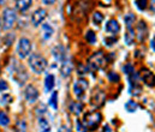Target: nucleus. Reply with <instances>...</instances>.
Returning <instances> with one entry per match:
<instances>
[{
  "label": "nucleus",
  "instance_id": "1",
  "mask_svg": "<svg viewBox=\"0 0 155 132\" xmlns=\"http://www.w3.org/2000/svg\"><path fill=\"white\" fill-rule=\"evenodd\" d=\"M8 71H10V75L12 77V79L19 85H24L25 82L28 81V73H27V70L24 69V66L22 64H18L15 59H12V63H11V66L8 67Z\"/></svg>",
  "mask_w": 155,
  "mask_h": 132
},
{
  "label": "nucleus",
  "instance_id": "2",
  "mask_svg": "<svg viewBox=\"0 0 155 132\" xmlns=\"http://www.w3.org/2000/svg\"><path fill=\"white\" fill-rule=\"evenodd\" d=\"M29 66L31 67V70L38 73V75H41L46 71L47 69V60L40 55V54H36V53H33L30 54L29 56Z\"/></svg>",
  "mask_w": 155,
  "mask_h": 132
},
{
  "label": "nucleus",
  "instance_id": "3",
  "mask_svg": "<svg viewBox=\"0 0 155 132\" xmlns=\"http://www.w3.org/2000/svg\"><path fill=\"white\" fill-rule=\"evenodd\" d=\"M100 123H101V114L96 111L87 113L83 118V121H82L85 130H90V131L96 130L97 126L100 125Z\"/></svg>",
  "mask_w": 155,
  "mask_h": 132
},
{
  "label": "nucleus",
  "instance_id": "4",
  "mask_svg": "<svg viewBox=\"0 0 155 132\" xmlns=\"http://www.w3.org/2000/svg\"><path fill=\"white\" fill-rule=\"evenodd\" d=\"M105 64H106V58H105L104 53L101 50H99V52L94 53L89 58V60L87 63V69L89 71H93L94 72V71H97V70L102 69L105 66Z\"/></svg>",
  "mask_w": 155,
  "mask_h": 132
},
{
  "label": "nucleus",
  "instance_id": "5",
  "mask_svg": "<svg viewBox=\"0 0 155 132\" xmlns=\"http://www.w3.org/2000/svg\"><path fill=\"white\" fill-rule=\"evenodd\" d=\"M16 19H17L16 11L13 8H10V7L5 8L4 12H2V23H4L2 28L5 30H8V29L13 28V25L16 23Z\"/></svg>",
  "mask_w": 155,
  "mask_h": 132
},
{
  "label": "nucleus",
  "instance_id": "6",
  "mask_svg": "<svg viewBox=\"0 0 155 132\" xmlns=\"http://www.w3.org/2000/svg\"><path fill=\"white\" fill-rule=\"evenodd\" d=\"M30 53H31V42L25 37L21 39L18 41V43H17V54H18V56L21 59H24V58L29 56Z\"/></svg>",
  "mask_w": 155,
  "mask_h": 132
},
{
  "label": "nucleus",
  "instance_id": "7",
  "mask_svg": "<svg viewBox=\"0 0 155 132\" xmlns=\"http://www.w3.org/2000/svg\"><path fill=\"white\" fill-rule=\"evenodd\" d=\"M52 55L53 58L55 59V61L63 64L65 60H68V53H66V48L61 44H58L55 46L53 49H52Z\"/></svg>",
  "mask_w": 155,
  "mask_h": 132
},
{
  "label": "nucleus",
  "instance_id": "8",
  "mask_svg": "<svg viewBox=\"0 0 155 132\" xmlns=\"http://www.w3.org/2000/svg\"><path fill=\"white\" fill-rule=\"evenodd\" d=\"M88 87H89V84H88V82L85 79H83V78L77 79L74 83V92H75V95L77 96L78 98H83Z\"/></svg>",
  "mask_w": 155,
  "mask_h": 132
},
{
  "label": "nucleus",
  "instance_id": "9",
  "mask_svg": "<svg viewBox=\"0 0 155 132\" xmlns=\"http://www.w3.org/2000/svg\"><path fill=\"white\" fill-rule=\"evenodd\" d=\"M138 75H135V72L132 75L129 76V82H130V94L131 95H140L141 91H142V88L138 83Z\"/></svg>",
  "mask_w": 155,
  "mask_h": 132
},
{
  "label": "nucleus",
  "instance_id": "10",
  "mask_svg": "<svg viewBox=\"0 0 155 132\" xmlns=\"http://www.w3.org/2000/svg\"><path fill=\"white\" fill-rule=\"evenodd\" d=\"M24 96H25V100L30 103H34L38 101L39 98V90L35 88L34 85H28L25 88V91H24Z\"/></svg>",
  "mask_w": 155,
  "mask_h": 132
},
{
  "label": "nucleus",
  "instance_id": "11",
  "mask_svg": "<svg viewBox=\"0 0 155 132\" xmlns=\"http://www.w3.org/2000/svg\"><path fill=\"white\" fill-rule=\"evenodd\" d=\"M46 17H47V11L45 8H38L31 14V22L35 27H39L40 24L46 19Z\"/></svg>",
  "mask_w": 155,
  "mask_h": 132
},
{
  "label": "nucleus",
  "instance_id": "12",
  "mask_svg": "<svg viewBox=\"0 0 155 132\" xmlns=\"http://www.w3.org/2000/svg\"><path fill=\"white\" fill-rule=\"evenodd\" d=\"M105 98H106V95L102 90H95L91 95V105L94 107H101L105 102Z\"/></svg>",
  "mask_w": 155,
  "mask_h": 132
},
{
  "label": "nucleus",
  "instance_id": "13",
  "mask_svg": "<svg viewBox=\"0 0 155 132\" xmlns=\"http://www.w3.org/2000/svg\"><path fill=\"white\" fill-rule=\"evenodd\" d=\"M141 77L143 79V82L148 85V87H154L155 85V76L153 72H150L149 70L144 69L141 71Z\"/></svg>",
  "mask_w": 155,
  "mask_h": 132
},
{
  "label": "nucleus",
  "instance_id": "14",
  "mask_svg": "<svg viewBox=\"0 0 155 132\" xmlns=\"http://www.w3.org/2000/svg\"><path fill=\"white\" fill-rule=\"evenodd\" d=\"M105 30L112 35H116L120 31V25L119 23L117 22L116 19H110L107 23H106V27H105Z\"/></svg>",
  "mask_w": 155,
  "mask_h": 132
},
{
  "label": "nucleus",
  "instance_id": "15",
  "mask_svg": "<svg viewBox=\"0 0 155 132\" xmlns=\"http://www.w3.org/2000/svg\"><path fill=\"white\" fill-rule=\"evenodd\" d=\"M137 33H138V40L141 42L143 40H146V37L148 35V28L144 22H140V24L137 25Z\"/></svg>",
  "mask_w": 155,
  "mask_h": 132
},
{
  "label": "nucleus",
  "instance_id": "16",
  "mask_svg": "<svg viewBox=\"0 0 155 132\" xmlns=\"http://www.w3.org/2000/svg\"><path fill=\"white\" fill-rule=\"evenodd\" d=\"M72 71V64L70 63V60H65L63 64H61V67H60V73L63 77H69L70 73Z\"/></svg>",
  "mask_w": 155,
  "mask_h": 132
},
{
  "label": "nucleus",
  "instance_id": "17",
  "mask_svg": "<svg viewBox=\"0 0 155 132\" xmlns=\"http://www.w3.org/2000/svg\"><path fill=\"white\" fill-rule=\"evenodd\" d=\"M54 84H55V78L53 75H47L46 76V79H45V89L47 92L52 91L54 88Z\"/></svg>",
  "mask_w": 155,
  "mask_h": 132
},
{
  "label": "nucleus",
  "instance_id": "18",
  "mask_svg": "<svg viewBox=\"0 0 155 132\" xmlns=\"http://www.w3.org/2000/svg\"><path fill=\"white\" fill-rule=\"evenodd\" d=\"M39 131L40 132H51V125L48 120L43 117L39 118Z\"/></svg>",
  "mask_w": 155,
  "mask_h": 132
},
{
  "label": "nucleus",
  "instance_id": "19",
  "mask_svg": "<svg viewBox=\"0 0 155 132\" xmlns=\"http://www.w3.org/2000/svg\"><path fill=\"white\" fill-rule=\"evenodd\" d=\"M42 31H43V39H45V40L51 39V37L53 36V34H54V29H53L52 25L48 24V23H46V24L42 25Z\"/></svg>",
  "mask_w": 155,
  "mask_h": 132
},
{
  "label": "nucleus",
  "instance_id": "20",
  "mask_svg": "<svg viewBox=\"0 0 155 132\" xmlns=\"http://www.w3.org/2000/svg\"><path fill=\"white\" fill-rule=\"evenodd\" d=\"M70 111H71V113L72 114H75V115H79L81 113H82V111H83V103L82 102H74V103H71V106H70Z\"/></svg>",
  "mask_w": 155,
  "mask_h": 132
},
{
  "label": "nucleus",
  "instance_id": "21",
  "mask_svg": "<svg viewBox=\"0 0 155 132\" xmlns=\"http://www.w3.org/2000/svg\"><path fill=\"white\" fill-rule=\"evenodd\" d=\"M134 42H135V30L134 29H127V31L125 34V43L127 46H131Z\"/></svg>",
  "mask_w": 155,
  "mask_h": 132
},
{
  "label": "nucleus",
  "instance_id": "22",
  "mask_svg": "<svg viewBox=\"0 0 155 132\" xmlns=\"http://www.w3.org/2000/svg\"><path fill=\"white\" fill-rule=\"evenodd\" d=\"M135 21H136V17H135V14H132V13H127V14L124 17V22H125L127 29H132V25H134Z\"/></svg>",
  "mask_w": 155,
  "mask_h": 132
},
{
  "label": "nucleus",
  "instance_id": "23",
  "mask_svg": "<svg viewBox=\"0 0 155 132\" xmlns=\"http://www.w3.org/2000/svg\"><path fill=\"white\" fill-rule=\"evenodd\" d=\"M16 4H17V8L21 12H25L31 6V1H23V0H21V1H17Z\"/></svg>",
  "mask_w": 155,
  "mask_h": 132
},
{
  "label": "nucleus",
  "instance_id": "24",
  "mask_svg": "<svg viewBox=\"0 0 155 132\" xmlns=\"http://www.w3.org/2000/svg\"><path fill=\"white\" fill-rule=\"evenodd\" d=\"M48 105L53 108V109H58V92L57 91H53L49 101H48Z\"/></svg>",
  "mask_w": 155,
  "mask_h": 132
},
{
  "label": "nucleus",
  "instance_id": "25",
  "mask_svg": "<svg viewBox=\"0 0 155 132\" xmlns=\"http://www.w3.org/2000/svg\"><path fill=\"white\" fill-rule=\"evenodd\" d=\"M137 108H138L137 102H135V101H132V100H130V101H127V102L125 103V109H126L129 113H134V112H136Z\"/></svg>",
  "mask_w": 155,
  "mask_h": 132
},
{
  "label": "nucleus",
  "instance_id": "26",
  "mask_svg": "<svg viewBox=\"0 0 155 132\" xmlns=\"http://www.w3.org/2000/svg\"><path fill=\"white\" fill-rule=\"evenodd\" d=\"M85 40L90 44L96 43V35H95V33H94L93 30L87 31V34H85Z\"/></svg>",
  "mask_w": 155,
  "mask_h": 132
},
{
  "label": "nucleus",
  "instance_id": "27",
  "mask_svg": "<svg viewBox=\"0 0 155 132\" xmlns=\"http://www.w3.org/2000/svg\"><path fill=\"white\" fill-rule=\"evenodd\" d=\"M10 124V118L5 112H0V125L1 126H7Z\"/></svg>",
  "mask_w": 155,
  "mask_h": 132
},
{
  "label": "nucleus",
  "instance_id": "28",
  "mask_svg": "<svg viewBox=\"0 0 155 132\" xmlns=\"http://www.w3.org/2000/svg\"><path fill=\"white\" fill-rule=\"evenodd\" d=\"M16 132H27V123L24 120H19L16 124Z\"/></svg>",
  "mask_w": 155,
  "mask_h": 132
},
{
  "label": "nucleus",
  "instance_id": "29",
  "mask_svg": "<svg viewBox=\"0 0 155 132\" xmlns=\"http://www.w3.org/2000/svg\"><path fill=\"white\" fill-rule=\"evenodd\" d=\"M147 1L146 0H136L135 1V5L137 6V8L138 10H146L147 8Z\"/></svg>",
  "mask_w": 155,
  "mask_h": 132
},
{
  "label": "nucleus",
  "instance_id": "30",
  "mask_svg": "<svg viewBox=\"0 0 155 132\" xmlns=\"http://www.w3.org/2000/svg\"><path fill=\"white\" fill-rule=\"evenodd\" d=\"M93 21L95 24H100L102 21H104V16L100 13V12H95L94 13V17H93Z\"/></svg>",
  "mask_w": 155,
  "mask_h": 132
},
{
  "label": "nucleus",
  "instance_id": "31",
  "mask_svg": "<svg viewBox=\"0 0 155 132\" xmlns=\"http://www.w3.org/2000/svg\"><path fill=\"white\" fill-rule=\"evenodd\" d=\"M123 71H124L126 75H129V76H130V75H132V73H134V66H132L131 64H126V65L123 67Z\"/></svg>",
  "mask_w": 155,
  "mask_h": 132
},
{
  "label": "nucleus",
  "instance_id": "32",
  "mask_svg": "<svg viewBox=\"0 0 155 132\" xmlns=\"http://www.w3.org/2000/svg\"><path fill=\"white\" fill-rule=\"evenodd\" d=\"M107 77H108L110 82H118L119 81V76L117 75L116 72H108Z\"/></svg>",
  "mask_w": 155,
  "mask_h": 132
},
{
  "label": "nucleus",
  "instance_id": "33",
  "mask_svg": "<svg viewBox=\"0 0 155 132\" xmlns=\"http://www.w3.org/2000/svg\"><path fill=\"white\" fill-rule=\"evenodd\" d=\"M11 100H12V97L10 95H4L0 97V105H6V103L11 102Z\"/></svg>",
  "mask_w": 155,
  "mask_h": 132
},
{
  "label": "nucleus",
  "instance_id": "34",
  "mask_svg": "<svg viewBox=\"0 0 155 132\" xmlns=\"http://www.w3.org/2000/svg\"><path fill=\"white\" fill-rule=\"evenodd\" d=\"M76 127H77L78 132H87L85 127L83 126V124H82V121H81V120H77V121H76Z\"/></svg>",
  "mask_w": 155,
  "mask_h": 132
},
{
  "label": "nucleus",
  "instance_id": "35",
  "mask_svg": "<svg viewBox=\"0 0 155 132\" xmlns=\"http://www.w3.org/2000/svg\"><path fill=\"white\" fill-rule=\"evenodd\" d=\"M117 42V37H112V39H105V44H107V46H112L113 43H116Z\"/></svg>",
  "mask_w": 155,
  "mask_h": 132
},
{
  "label": "nucleus",
  "instance_id": "36",
  "mask_svg": "<svg viewBox=\"0 0 155 132\" xmlns=\"http://www.w3.org/2000/svg\"><path fill=\"white\" fill-rule=\"evenodd\" d=\"M8 89V84L5 81H0V91H5Z\"/></svg>",
  "mask_w": 155,
  "mask_h": 132
},
{
  "label": "nucleus",
  "instance_id": "37",
  "mask_svg": "<svg viewBox=\"0 0 155 132\" xmlns=\"http://www.w3.org/2000/svg\"><path fill=\"white\" fill-rule=\"evenodd\" d=\"M58 132H72V131H71L66 125H63V126H60V127H59Z\"/></svg>",
  "mask_w": 155,
  "mask_h": 132
},
{
  "label": "nucleus",
  "instance_id": "38",
  "mask_svg": "<svg viewBox=\"0 0 155 132\" xmlns=\"http://www.w3.org/2000/svg\"><path fill=\"white\" fill-rule=\"evenodd\" d=\"M150 11L155 12V1H152V5H150Z\"/></svg>",
  "mask_w": 155,
  "mask_h": 132
},
{
  "label": "nucleus",
  "instance_id": "39",
  "mask_svg": "<svg viewBox=\"0 0 155 132\" xmlns=\"http://www.w3.org/2000/svg\"><path fill=\"white\" fill-rule=\"evenodd\" d=\"M152 49H153V50L155 52V37L153 39V40H152Z\"/></svg>",
  "mask_w": 155,
  "mask_h": 132
},
{
  "label": "nucleus",
  "instance_id": "40",
  "mask_svg": "<svg viewBox=\"0 0 155 132\" xmlns=\"http://www.w3.org/2000/svg\"><path fill=\"white\" fill-rule=\"evenodd\" d=\"M43 2H45V4H54V1H47V0H45Z\"/></svg>",
  "mask_w": 155,
  "mask_h": 132
},
{
  "label": "nucleus",
  "instance_id": "41",
  "mask_svg": "<svg viewBox=\"0 0 155 132\" xmlns=\"http://www.w3.org/2000/svg\"><path fill=\"white\" fill-rule=\"evenodd\" d=\"M1 29H2V24H1V21H0V31H1Z\"/></svg>",
  "mask_w": 155,
  "mask_h": 132
}]
</instances>
